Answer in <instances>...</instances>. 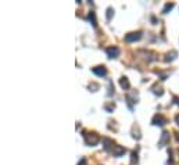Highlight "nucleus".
Here are the masks:
<instances>
[{
  "label": "nucleus",
  "instance_id": "obj_1",
  "mask_svg": "<svg viewBox=\"0 0 179 165\" xmlns=\"http://www.w3.org/2000/svg\"><path fill=\"white\" fill-rule=\"evenodd\" d=\"M83 139H85V143L88 146H96L99 143V136L95 132H85Z\"/></svg>",
  "mask_w": 179,
  "mask_h": 165
},
{
  "label": "nucleus",
  "instance_id": "obj_2",
  "mask_svg": "<svg viewBox=\"0 0 179 165\" xmlns=\"http://www.w3.org/2000/svg\"><path fill=\"white\" fill-rule=\"evenodd\" d=\"M140 39H142V32H140V31H137V32H130L125 36V42H128V43L136 42V40H140Z\"/></svg>",
  "mask_w": 179,
  "mask_h": 165
},
{
  "label": "nucleus",
  "instance_id": "obj_3",
  "mask_svg": "<svg viewBox=\"0 0 179 165\" xmlns=\"http://www.w3.org/2000/svg\"><path fill=\"white\" fill-rule=\"evenodd\" d=\"M151 124H153V125H156V126H164L167 124V119L164 118L161 114H157V115H154Z\"/></svg>",
  "mask_w": 179,
  "mask_h": 165
},
{
  "label": "nucleus",
  "instance_id": "obj_4",
  "mask_svg": "<svg viewBox=\"0 0 179 165\" xmlns=\"http://www.w3.org/2000/svg\"><path fill=\"white\" fill-rule=\"evenodd\" d=\"M93 74H96L97 76H106L107 75V69H106L104 65H99V67H95V68H92Z\"/></svg>",
  "mask_w": 179,
  "mask_h": 165
},
{
  "label": "nucleus",
  "instance_id": "obj_5",
  "mask_svg": "<svg viewBox=\"0 0 179 165\" xmlns=\"http://www.w3.org/2000/svg\"><path fill=\"white\" fill-rule=\"evenodd\" d=\"M107 56L110 57V58H115V57H118L120 56V49H118V47H114V46L107 47Z\"/></svg>",
  "mask_w": 179,
  "mask_h": 165
},
{
  "label": "nucleus",
  "instance_id": "obj_6",
  "mask_svg": "<svg viewBox=\"0 0 179 165\" xmlns=\"http://www.w3.org/2000/svg\"><path fill=\"white\" fill-rule=\"evenodd\" d=\"M169 137H171V136H169V132L161 133V139H160V142H158V147H164V146L169 142Z\"/></svg>",
  "mask_w": 179,
  "mask_h": 165
},
{
  "label": "nucleus",
  "instance_id": "obj_7",
  "mask_svg": "<svg viewBox=\"0 0 179 165\" xmlns=\"http://www.w3.org/2000/svg\"><path fill=\"white\" fill-rule=\"evenodd\" d=\"M125 151H127V149L122 147V146H115L114 149H113V154H114V157H121V155L125 154Z\"/></svg>",
  "mask_w": 179,
  "mask_h": 165
},
{
  "label": "nucleus",
  "instance_id": "obj_8",
  "mask_svg": "<svg viewBox=\"0 0 179 165\" xmlns=\"http://www.w3.org/2000/svg\"><path fill=\"white\" fill-rule=\"evenodd\" d=\"M103 146H104V150H107V151H110L111 147H113V149L115 147L114 142H113L111 139H108V137H104V139H103Z\"/></svg>",
  "mask_w": 179,
  "mask_h": 165
},
{
  "label": "nucleus",
  "instance_id": "obj_9",
  "mask_svg": "<svg viewBox=\"0 0 179 165\" xmlns=\"http://www.w3.org/2000/svg\"><path fill=\"white\" fill-rule=\"evenodd\" d=\"M120 85H121V87L124 90H128L130 87V83H129V81H128V78H125V76H122L120 79Z\"/></svg>",
  "mask_w": 179,
  "mask_h": 165
},
{
  "label": "nucleus",
  "instance_id": "obj_10",
  "mask_svg": "<svg viewBox=\"0 0 179 165\" xmlns=\"http://www.w3.org/2000/svg\"><path fill=\"white\" fill-rule=\"evenodd\" d=\"M88 20L92 22V25H93V27H97V21H96V14L93 13V11H90V13L88 14Z\"/></svg>",
  "mask_w": 179,
  "mask_h": 165
},
{
  "label": "nucleus",
  "instance_id": "obj_11",
  "mask_svg": "<svg viewBox=\"0 0 179 165\" xmlns=\"http://www.w3.org/2000/svg\"><path fill=\"white\" fill-rule=\"evenodd\" d=\"M176 56H178V53H176V51H171V53H168L167 54V57H165V61L167 63H168V61H174V60L176 58Z\"/></svg>",
  "mask_w": 179,
  "mask_h": 165
},
{
  "label": "nucleus",
  "instance_id": "obj_12",
  "mask_svg": "<svg viewBox=\"0 0 179 165\" xmlns=\"http://www.w3.org/2000/svg\"><path fill=\"white\" fill-rule=\"evenodd\" d=\"M151 90H153V93L154 94H157V96H163V89L160 87V86H157V85H154L153 87H151Z\"/></svg>",
  "mask_w": 179,
  "mask_h": 165
},
{
  "label": "nucleus",
  "instance_id": "obj_13",
  "mask_svg": "<svg viewBox=\"0 0 179 165\" xmlns=\"http://www.w3.org/2000/svg\"><path fill=\"white\" fill-rule=\"evenodd\" d=\"M172 8H174V3H167V4H165V7L163 8V13H164V14H167L169 10H172Z\"/></svg>",
  "mask_w": 179,
  "mask_h": 165
},
{
  "label": "nucleus",
  "instance_id": "obj_14",
  "mask_svg": "<svg viewBox=\"0 0 179 165\" xmlns=\"http://www.w3.org/2000/svg\"><path fill=\"white\" fill-rule=\"evenodd\" d=\"M113 13H114L113 7H108V8H107V20H108V21L111 20V17H113Z\"/></svg>",
  "mask_w": 179,
  "mask_h": 165
},
{
  "label": "nucleus",
  "instance_id": "obj_15",
  "mask_svg": "<svg viewBox=\"0 0 179 165\" xmlns=\"http://www.w3.org/2000/svg\"><path fill=\"white\" fill-rule=\"evenodd\" d=\"M104 108L107 110L108 112H111V111H113V110L115 108V104H106V106H104Z\"/></svg>",
  "mask_w": 179,
  "mask_h": 165
},
{
  "label": "nucleus",
  "instance_id": "obj_16",
  "mask_svg": "<svg viewBox=\"0 0 179 165\" xmlns=\"http://www.w3.org/2000/svg\"><path fill=\"white\" fill-rule=\"evenodd\" d=\"M132 162H133V164L135 162H137V153L136 151L132 153Z\"/></svg>",
  "mask_w": 179,
  "mask_h": 165
},
{
  "label": "nucleus",
  "instance_id": "obj_17",
  "mask_svg": "<svg viewBox=\"0 0 179 165\" xmlns=\"http://www.w3.org/2000/svg\"><path fill=\"white\" fill-rule=\"evenodd\" d=\"M89 87H90V89H99L100 86H99L97 83H93V85H90V86H89Z\"/></svg>",
  "mask_w": 179,
  "mask_h": 165
},
{
  "label": "nucleus",
  "instance_id": "obj_18",
  "mask_svg": "<svg viewBox=\"0 0 179 165\" xmlns=\"http://www.w3.org/2000/svg\"><path fill=\"white\" fill-rule=\"evenodd\" d=\"M174 101H175V104H178L179 106V97L178 96H174Z\"/></svg>",
  "mask_w": 179,
  "mask_h": 165
},
{
  "label": "nucleus",
  "instance_id": "obj_19",
  "mask_svg": "<svg viewBox=\"0 0 179 165\" xmlns=\"http://www.w3.org/2000/svg\"><path fill=\"white\" fill-rule=\"evenodd\" d=\"M85 162H86V161H85V158H82L81 161H79V164H78V165H85Z\"/></svg>",
  "mask_w": 179,
  "mask_h": 165
},
{
  "label": "nucleus",
  "instance_id": "obj_20",
  "mask_svg": "<svg viewBox=\"0 0 179 165\" xmlns=\"http://www.w3.org/2000/svg\"><path fill=\"white\" fill-rule=\"evenodd\" d=\"M175 122H176V124H178V125H179V114H178V115L175 117Z\"/></svg>",
  "mask_w": 179,
  "mask_h": 165
}]
</instances>
